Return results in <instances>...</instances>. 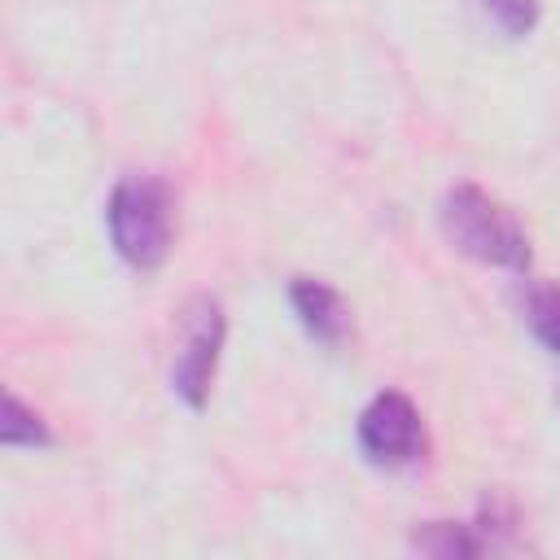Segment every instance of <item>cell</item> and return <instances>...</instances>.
<instances>
[{
	"label": "cell",
	"instance_id": "6da1fadb",
	"mask_svg": "<svg viewBox=\"0 0 560 560\" xmlns=\"http://www.w3.org/2000/svg\"><path fill=\"white\" fill-rule=\"evenodd\" d=\"M171 184L149 171H131L109 188L105 201V228L114 254L136 271H158L171 254L175 236V210H171Z\"/></svg>",
	"mask_w": 560,
	"mask_h": 560
},
{
	"label": "cell",
	"instance_id": "7a4b0ae2",
	"mask_svg": "<svg viewBox=\"0 0 560 560\" xmlns=\"http://www.w3.org/2000/svg\"><path fill=\"white\" fill-rule=\"evenodd\" d=\"M438 228L459 254H468L486 267H503V271H525L529 267V236L477 184H455V188L442 192Z\"/></svg>",
	"mask_w": 560,
	"mask_h": 560
},
{
	"label": "cell",
	"instance_id": "3957f363",
	"mask_svg": "<svg viewBox=\"0 0 560 560\" xmlns=\"http://www.w3.org/2000/svg\"><path fill=\"white\" fill-rule=\"evenodd\" d=\"M354 438H359V451L372 468H385V472H398V468H416L429 451V438H424V420L416 411V402L402 394V389H381L363 411H359V424H354Z\"/></svg>",
	"mask_w": 560,
	"mask_h": 560
},
{
	"label": "cell",
	"instance_id": "277c9868",
	"mask_svg": "<svg viewBox=\"0 0 560 560\" xmlns=\"http://www.w3.org/2000/svg\"><path fill=\"white\" fill-rule=\"evenodd\" d=\"M223 337H228V319H223L219 298L197 293L184 306V341H179V354H175V368H171V389L192 411H201L210 402V385H214V372H219Z\"/></svg>",
	"mask_w": 560,
	"mask_h": 560
},
{
	"label": "cell",
	"instance_id": "5b68a950",
	"mask_svg": "<svg viewBox=\"0 0 560 560\" xmlns=\"http://www.w3.org/2000/svg\"><path fill=\"white\" fill-rule=\"evenodd\" d=\"M516 534V516L508 503L486 499L477 521H424L411 529V547L438 560H468V556H486V551H503L512 547Z\"/></svg>",
	"mask_w": 560,
	"mask_h": 560
},
{
	"label": "cell",
	"instance_id": "8992f818",
	"mask_svg": "<svg viewBox=\"0 0 560 560\" xmlns=\"http://www.w3.org/2000/svg\"><path fill=\"white\" fill-rule=\"evenodd\" d=\"M289 306H293V315H298V324L306 328L311 341L332 350V346H341L350 337V306L328 280L293 276L289 280Z\"/></svg>",
	"mask_w": 560,
	"mask_h": 560
},
{
	"label": "cell",
	"instance_id": "52a82bcc",
	"mask_svg": "<svg viewBox=\"0 0 560 560\" xmlns=\"http://www.w3.org/2000/svg\"><path fill=\"white\" fill-rule=\"evenodd\" d=\"M521 315H525L529 332L547 346V354L560 363V284H525Z\"/></svg>",
	"mask_w": 560,
	"mask_h": 560
},
{
	"label": "cell",
	"instance_id": "ba28073f",
	"mask_svg": "<svg viewBox=\"0 0 560 560\" xmlns=\"http://www.w3.org/2000/svg\"><path fill=\"white\" fill-rule=\"evenodd\" d=\"M0 442L9 451H39V446H52V429L44 424V416L35 407H26L18 394H4V416H0Z\"/></svg>",
	"mask_w": 560,
	"mask_h": 560
},
{
	"label": "cell",
	"instance_id": "9c48e42d",
	"mask_svg": "<svg viewBox=\"0 0 560 560\" xmlns=\"http://www.w3.org/2000/svg\"><path fill=\"white\" fill-rule=\"evenodd\" d=\"M486 18L508 35V39H525L538 26V0H481Z\"/></svg>",
	"mask_w": 560,
	"mask_h": 560
}]
</instances>
